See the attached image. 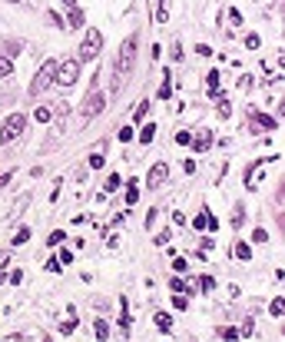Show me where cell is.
Here are the masks:
<instances>
[{
	"label": "cell",
	"instance_id": "cell-17",
	"mask_svg": "<svg viewBox=\"0 0 285 342\" xmlns=\"http://www.w3.org/2000/svg\"><path fill=\"white\" fill-rule=\"evenodd\" d=\"M10 73H14V60L0 57V76H10Z\"/></svg>",
	"mask_w": 285,
	"mask_h": 342
},
{
	"label": "cell",
	"instance_id": "cell-13",
	"mask_svg": "<svg viewBox=\"0 0 285 342\" xmlns=\"http://www.w3.org/2000/svg\"><path fill=\"white\" fill-rule=\"evenodd\" d=\"M172 76L169 73H163V87H159V100H169V93H172V83H169Z\"/></svg>",
	"mask_w": 285,
	"mask_h": 342
},
{
	"label": "cell",
	"instance_id": "cell-10",
	"mask_svg": "<svg viewBox=\"0 0 285 342\" xmlns=\"http://www.w3.org/2000/svg\"><path fill=\"white\" fill-rule=\"evenodd\" d=\"M156 325H159L163 332H169V329H172V316H169V312H156Z\"/></svg>",
	"mask_w": 285,
	"mask_h": 342
},
{
	"label": "cell",
	"instance_id": "cell-5",
	"mask_svg": "<svg viewBox=\"0 0 285 342\" xmlns=\"http://www.w3.org/2000/svg\"><path fill=\"white\" fill-rule=\"evenodd\" d=\"M76 80H80V60H63V63H57L53 83H60V87H73Z\"/></svg>",
	"mask_w": 285,
	"mask_h": 342
},
{
	"label": "cell",
	"instance_id": "cell-33",
	"mask_svg": "<svg viewBox=\"0 0 285 342\" xmlns=\"http://www.w3.org/2000/svg\"><path fill=\"white\" fill-rule=\"evenodd\" d=\"M76 329V312H73V319H67V323L60 325V332H73Z\"/></svg>",
	"mask_w": 285,
	"mask_h": 342
},
{
	"label": "cell",
	"instance_id": "cell-16",
	"mask_svg": "<svg viewBox=\"0 0 285 342\" xmlns=\"http://www.w3.org/2000/svg\"><path fill=\"white\" fill-rule=\"evenodd\" d=\"M70 27H80V23H83V10H80V7H70Z\"/></svg>",
	"mask_w": 285,
	"mask_h": 342
},
{
	"label": "cell",
	"instance_id": "cell-6",
	"mask_svg": "<svg viewBox=\"0 0 285 342\" xmlns=\"http://www.w3.org/2000/svg\"><path fill=\"white\" fill-rule=\"evenodd\" d=\"M53 76H57V60H47V63L40 67L37 80L30 83V93H34V96H40V93H43V87H50V83H53Z\"/></svg>",
	"mask_w": 285,
	"mask_h": 342
},
{
	"label": "cell",
	"instance_id": "cell-8",
	"mask_svg": "<svg viewBox=\"0 0 285 342\" xmlns=\"http://www.w3.org/2000/svg\"><path fill=\"white\" fill-rule=\"evenodd\" d=\"M192 146L202 153V150H209L212 146V133H202V136H192Z\"/></svg>",
	"mask_w": 285,
	"mask_h": 342
},
{
	"label": "cell",
	"instance_id": "cell-23",
	"mask_svg": "<svg viewBox=\"0 0 285 342\" xmlns=\"http://www.w3.org/2000/svg\"><path fill=\"white\" fill-rule=\"evenodd\" d=\"M146 110H150V100H143V103H136V120H143V116H146Z\"/></svg>",
	"mask_w": 285,
	"mask_h": 342
},
{
	"label": "cell",
	"instance_id": "cell-18",
	"mask_svg": "<svg viewBox=\"0 0 285 342\" xmlns=\"http://www.w3.org/2000/svg\"><path fill=\"white\" fill-rule=\"evenodd\" d=\"M255 123H262L266 130H275V126H279V123H275L272 116H266V113H255Z\"/></svg>",
	"mask_w": 285,
	"mask_h": 342
},
{
	"label": "cell",
	"instance_id": "cell-14",
	"mask_svg": "<svg viewBox=\"0 0 285 342\" xmlns=\"http://www.w3.org/2000/svg\"><path fill=\"white\" fill-rule=\"evenodd\" d=\"M235 256H239L242 263H246V259H252V246H249V243H235Z\"/></svg>",
	"mask_w": 285,
	"mask_h": 342
},
{
	"label": "cell",
	"instance_id": "cell-24",
	"mask_svg": "<svg viewBox=\"0 0 285 342\" xmlns=\"http://www.w3.org/2000/svg\"><path fill=\"white\" fill-rule=\"evenodd\" d=\"M63 239H67V236H63V229H57V233H50V239H47V243H50V246H60Z\"/></svg>",
	"mask_w": 285,
	"mask_h": 342
},
{
	"label": "cell",
	"instance_id": "cell-32",
	"mask_svg": "<svg viewBox=\"0 0 285 342\" xmlns=\"http://www.w3.org/2000/svg\"><path fill=\"white\" fill-rule=\"evenodd\" d=\"M176 143H183V146H186V143H192V133H186V130H179V133H176Z\"/></svg>",
	"mask_w": 285,
	"mask_h": 342
},
{
	"label": "cell",
	"instance_id": "cell-36",
	"mask_svg": "<svg viewBox=\"0 0 285 342\" xmlns=\"http://www.w3.org/2000/svg\"><path fill=\"white\" fill-rule=\"evenodd\" d=\"M252 239H255V243H266V239H268V233H266V229H259V226H255V233H252Z\"/></svg>",
	"mask_w": 285,
	"mask_h": 342
},
{
	"label": "cell",
	"instance_id": "cell-9",
	"mask_svg": "<svg viewBox=\"0 0 285 342\" xmlns=\"http://www.w3.org/2000/svg\"><path fill=\"white\" fill-rule=\"evenodd\" d=\"M156 20H159V23L169 20V0H159V3H156Z\"/></svg>",
	"mask_w": 285,
	"mask_h": 342
},
{
	"label": "cell",
	"instance_id": "cell-26",
	"mask_svg": "<svg viewBox=\"0 0 285 342\" xmlns=\"http://www.w3.org/2000/svg\"><path fill=\"white\" fill-rule=\"evenodd\" d=\"M116 190H119V176H116V173H113V176L106 180V193H116Z\"/></svg>",
	"mask_w": 285,
	"mask_h": 342
},
{
	"label": "cell",
	"instance_id": "cell-21",
	"mask_svg": "<svg viewBox=\"0 0 285 342\" xmlns=\"http://www.w3.org/2000/svg\"><path fill=\"white\" fill-rule=\"evenodd\" d=\"M216 336H219V339H239V329H219V332H216Z\"/></svg>",
	"mask_w": 285,
	"mask_h": 342
},
{
	"label": "cell",
	"instance_id": "cell-22",
	"mask_svg": "<svg viewBox=\"0 0 285 342\" xmlns=\"http://www.w3.org/2000/svg\"><path fill=\"white\" fill-rule=\"evenodd\" d=\"M136 199H139V190H136V183H130V190H126V203L133 206Z\"/></svg>",
	"mask_w": 285,
	"mask_h": 342
},
{
	"label": "cell",
	"instance_id": "cell-1",
	"mask_svg": "<svg viewBox=\"0 0 285 342\" xmlns=\"http://www.w3.org/2000/svg\"><path fill=\"white\" fill-rule=\"evenodd\" d=\"M136 43H139V37H126L123 40V47H119V60H116V80H113V87L119 90V83H123V73H130V67H133V60H136Z\"/></svg>",
	"mask_w": 285,
	"mask_h": 342
},
{
	"label": "cell",
	"instance_id": "cell-40",
	"mask_svg": "<svg viewBox=\"0 0 285 342\" xmlns=\"http://www.w3.org/2000/svg\"><path fill=\"white\" fill-rule=\"evenodd\" d=\"M10 176H14V173H0V190H3V186L10 183Z\"/></svg>",
	"mask_w": 285,
	"mask_h": 342
},
{
	"label": "cell",
	"instance_id": "cell-39",
	"mask_svg": "<svg viewBox=\"0 0 285 342\" xmlns=\"http://www.w3.org/2000/svg\"><path fill=\"white\" fill-rule=\"evenodd\" d=\"M172 226H186V216L183 213H172Z\"/></svg>",
	"mask_w": 285,
	"mask_h": 342
},
{
	"label": "cell",
	"instance_id": "cell-27",
	"mask_svg": "<svg viewBox=\"0 0 285 342\" xmlns=\"http://www.w3.org/2000/svg\"><path fill=\"white\" fill-rule=\"evenodd\" d=\"M199 286H202V292H209V289H216V279H212V276H202Z\"/></svg>",
	"mask_w": 285,
	"mask_h": 342
},
{
	"label": "cell",
	"instance_id": "cell-37",
	"mask_svg": "<svg viewBox=\"0 0 285 342\" xmlns=\"http://www.w3.org/2000/svg\"><path fill=\"white\" fill-rule=\"evenodd\" d=\"M90 166H103V146H100V153L90 156Z\"/></svg>",
	"mask_w": 285,
	"mask_h": 342
},
{
	"label": "cell",
	"instance_id": "cell-30",
	"mask_svg": "<svg viewBox=\"0 0 285 342\" xmlns=\"http://www.w3.org/2000/svg\"><path fill=\"white\" fill-rule=\"evenodd\" d=\"M172 306H176V309H186V296H183V292H176V296H172Z\"/></svg>",
	"mask_w": 285,
	"mask_h": 342
},
{
	"label": "cell",
	"instance_id": "cell-28",
	"mask_svg": "<svg viewBox=\"0 0 285 342\" xmlns=\"http://www.w3.org/2000/svg\"><path fill=\"white\" fill-rule=\"evenodd\" d=\"M119 140H123V143H130V140H133V126H123V130H119Z\"/></svg>",
	"mask_w": 285,
	"mask_h": 342
},
{
	"label": "cell",
	"instance_id": "cell-7",
	"mask_svg": "<svg viewBox=\"0 0 285 342\" xmlns=\"http://www.w3.org/2000/svg\"><path fill=\"white\" fill-rule=\"evenodd\" d=\"M166 180H169V166H166V163H156V166H152V170L146 173V186H150V190L163 186Z\"/></svg>",
	"mask_w": 285,
	"mask_h": 342
},
{
	"label": "cell",
	"instance_id": "cell-25",
	"mask_svg": "<svg viewBox=\"0 0 285 342\" xmlns=\"http://www.w3.org/2000/svg\"><path fill=\"white\" fill-rule=\"evenodd\" d=\"M259 43H262V40H259V34H249V37H246V47H249V50H259Z\"/></svg>",
	"mask_w": 285,
	"mask_h": 342
},
{
	"label": "cell",
	"instance_id": "cell-20",
	"mask_svg": "<svg viewBox=\"0 0 285 342\" xmlns=\"http://www.w3.org/2000/svg\"><path fill=\"white\" fill-rule=\"evenodd\" d=\"M40 120V123H50V116H53V110H50V107H37V113H34Z\"/></svg>",
	"mask_w": 285,
	"mask_h": 342
},
{
	"label": "cell",
	"instance_id": "cell-2",
	"mask_svg": "<svg viewBox=\"0 0 285 342\" xmlns=\"http://www.w3.org/2000/svg\"><path fill=\"white\" fill-rule=\"evenodd\" d=\"M100 50H103V34L100 30H86V37H83V43H80V63H90V60L100 57Z\"/></svg>",
	"mask_w": 285,
	"mask_h": 342
},
{
	"label": "cell",
	"instance_id": "cell-29",
	"mask_svg": "<svg viewBox=\"0 0 285 342\" xmlns=\"http://www.w3.org/2000/svg\"><path fill=\"white\" fill-rule=\"evenodd\" d=\"M172 269H176V272H186V259H183V256H176V259H172Z\"/></svg>",
	"mask_w": 285,
	"mask_h": 342
},
{
	"label": "cell",
	"instance_id": "cell-34",
	"mask_svg": "<svg viewBox=\"0 0 285 342\" xmlns=\"http://www.w3.org/2000/svg\"><path fill=\"white\" fill-rule=\"evenodd\" d=\"M242 219H246V213H242V206H235V216H232V226H242Z\"/></svg>",
	"mask_w": 285,
	"mask_h": 342
},
{
	"label": "cell",
	"instance_id": "cell-38",
	"mask_svg": "<svg viewBox=\"0 0 285 342\" xmlns=\"http://www.w3.org/2000/svg\"><path fill=\"white\" fill-rule=\"evenodd\" d=\"M47 269H50V272H60L63 263H60V259H47Z\"/></svg>",
	"mask_w": 285,
	"mask_h": 342
},
{
	"label": "cell",
	"instance_id": "cell-4",
	"mask_svg": "<svg viewBox=\"0 0 285 342\" xmlns=\"http://www.w3.org/2000/svg\"><path fill=\"white\" fill-rule=\"evenodd\" d=\"M103 110H106V93H103V90H90V93H86V100L80 103V116H83V120L103 113Z\"/></svg>",
	"mask_w": 285,
	"mask_h": 342
},
{
	"label": "cell",
	"instance_id": "cell-11",
	"mask_svg": "<svg viewBox=\"0 0 285 342\" xmlns=\"http://www.w3.org/2000/svg\"><path fill=\"white\" fill-rule=\"evenodd\" d=\"M152 136H156V123H146L139 130V143H152Z\"/></svg>",
	"mask_w": 285,
	"mask_h": 342
},
{
	"label": "cell",
	"instance_id": "cell-35",
	"mask_svg": "<svg viewBox=\"0 0 285 342\" xmlns=\"http://www.w3.org/2000/svg\"><path fill=\"white\" fill-rule=\"evenodd\" d=\"M206 219H209V209H206V213H199V216H196V229H206Z\"/></svg>",
	"mask_w": 285,
	"mask_h": 342
},
{
	"label": "cell",
	"instance_id": "cell-15",
	"mask_svg": "<svg viewBox=\"0 0 285 342\" xmlns=\"http://www.w3.org/2000/svg\"><path fill=\"white\" fill-rule=\"evenodd\" d=\"M93 332H96V339H106V336H110V325L103 323V319H96V323H93Z\"/></svg>",
	"mask_w": 285,
	"mask_h": 342
},
{
	"label": "cell",
	"instance_id": "cell-12",
	"mask_svg": "<svg viewBox=\"0 0 285 342\" xmlns=\"http://www.w3.org/2000/svg\"><path fill=\"white\" fill-rule=\"evenodd\" d=\"M268 312H272L275 319H279V316L285 312V299H282V296H275V299H272V306H268Z\"/></svg>",
	"mask_w": 285,
	"mask_h": 342
},
{
	"label": "cell",
	"instance_id": "cell-41",
	"mask_svg": "<svg viewBox=\"0 0 285 342\" xmlns=\"http://www.w3.org/2000/svg\"><path fill=\"white\" fill-rule=\"evenodd\" d=\"M63 3H67V7H76V0H63Z\"/></svg>",
	"mask_w": 285,
	"mask_h": 342
},
{
	"label": "cell",
	"instance_id": "cell-31",
	"mask_svg": "<svg viewBox=\"0 0 285 342\" xmlns=\"http://www.w3.org/2000/svg\"><path fill=\"white\" fill-rule=\"evenodd\" d=\"M232 113V103L229 100H219V116H229Z\"/></svg>",
	"mask_w": 285,
	"mask_h": 342
},
{
	"label": "cell",
	"instance_id": "cell-3",
	"mask_svg": "<svg viewBox=\"0 0 285 342\" xmlns=\"http://www.w3.org/2000/svg\"><path fill=\"white\" fill-rule=\"evenodd\" d=\"M23 130H27V116H23V113H10L7 120H3V126H0V143L17 140Z\"/></svg>",
	"mask_w": 285,
	"mask_h": 342
},
{
	"label": "cell",
	"instance_id": "cell-19",
	"mask_svg": "<svg viewBox=\"0 0 285 342\" xmlns=\"http://www.w3.org/2000/svg\"><path fill=\"white\" fill-rule=\"evenodd\" d=\"M27 239H30V226H20V229H17V236H14V246L27 243Z\"/></svg>",
	"mask_w": 285,
	"mask_h": 342
}]
</instances>
